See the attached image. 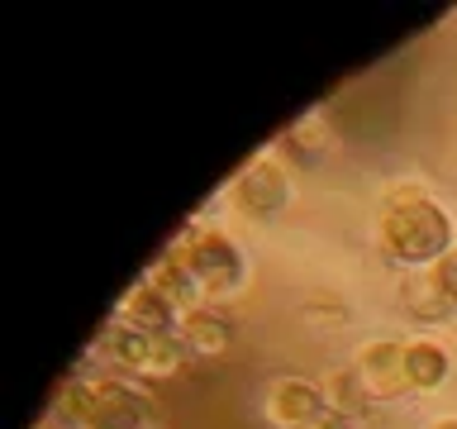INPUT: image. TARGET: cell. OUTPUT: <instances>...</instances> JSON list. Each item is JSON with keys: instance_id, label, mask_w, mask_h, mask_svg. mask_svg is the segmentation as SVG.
<instances>
[{"instance_id": "ba28073f", "label": "cell", "mask_w": 457, "mask_h": 429, "mask_svg": "<svg viewBox=\"0 0 457 429\" xmlns=\"http://www.w3.org/2000/svg\"><path fill=\"white\" fill-rule=\"evenodd\" d=\"M143 282H148L177 315H191V310H200V306H210L205 291H200V282L191 277V267H186L177 253H157L153 263L143 267Z\"/></svg>"}, {"instance_id": "8fae6325", "label": "cell", "mask_w": 457, "mask_h": 429, "mask_svg": "<svg viewBox=\"0 0 457 429\" xmlns=\"http://www.w3.org/2000/svg\"><path fill=\"white\" fill-rule=\"evenodd\" d=\"M405 367H410V386H414L420 396L438 391V386L453 377V358H448V349H443V343H434V339H410V343H405Z\"/></svg>"}, {"instance_id": "5b68a950", "label": "cell", "mask_w": 457, "mask_h": 429, "mask_svg": "<svg viewBox=\"0 0 457 429\" xmlns=\"http://www.w3.org/2000/svg\"><path fill=\"white\" fill-rule=\"evenodd\" d=\"M91 429H157L153 396L138 391L129 377L100 372L91 377Z\"/></svg>"}, {"instance_id": "6da1fadb", "label": "cell", "mask_w": 457, "mask_h": 429, "mask_svg": "<svg viewBox=\"0 0 457 429\" xmlns=\"http://www.w3.org/2000/svg\"><path fill=\"white\" fill-rule=\"evenodd\" d=\"M377 243L395 267H434L443 253L453 248V214L438 206L434 196L420 200H381L377 214Z\"/></svg>"}, {"instance_id": "9a60e30c", "label": "cell", "mask_w": 457, "mask_h": 429, "mask_svg": "<svg viewBox=\"0 0 457 429\" xmlns=\"http://www.w3.org/2000/svg\"><path fill=\"white\" fill-rule=\"evenodd\" d=\"M434 277H438V286H443V296H448V306L457 310V243L434 263Z\"/></svg>"}, {"instance_id": "277c9868", "label": "cell", "mask_w": 457, "mask_h": 429, "mask_svg": "<svg viewBox=\"0 0 457 429\" xmlns=\"http://www.w3.org/2000/svg\"><path fill=\"white\" fill-rule=\"evenodd\" d=\"M228 191H234V206L243 214H253V220H271V214H281L286 206H291V172H286V163L271 148L253 153L248 163L238 167V177L228 181Z\"/></svg>"}, {"instance_id": "3957f363", "label": "cell", "mask_w": 457, "mask_h": 429, "mask_svg": "<svg viewBox=\"0 0 457 429\" xmlns=\"http://www.w3.org/2000/svg\"><path fill=\"white\" fill-rule=\"evenodd\" d=\"M96 349H105L114 358V367L134 372V377H177L186 367V358H191L181 334H143V329H129L120 320L105 324Z\"/></svg>"}, {"instance_id": "7a4b0ae2", "label": "cell", "mask_w": 457, "mask_h": 429, "mask_svg": "<svg viewBox=\"0 0 457 429\" xmlns=\"http://www.w3.org/2000/svg\"><path fill=\"white\" fill-rule=\"evenodd\" d=\"M167 253H177L181 263L191 267V277L200 282L205 300H224L248 282V257H243L238 239L220 224H210V220H191L167 243Z\"/></svg>"}, {"instance_id": "5bb4252c", "label": "cell", "mask_w": 457, "mask_h": 429, "mask_svg": "<svg viewBox=\"0 0 457 429\" xmlns=\"http://www.w3.org/2000/svg\"><path fill=\"white\" fill-rule=\"evenodd\" d=\"M281 143H291L295 153H310V157H320V153H328V143H334V129H328V114L314 105V110H305L300 120L281 134Z\"/></svg>"}, {"instance_id": "2e32d148", "label": "cell", "mask_w": 457, "mask_h": 429, "mask_svg": "<svg viewBox=\"0 0 457 429\" xmlns=\"http://www.w3.org/2000/svg\"><path fill=\"white\" fill-rule=\"evenodd\" d=\"M428 429H457V415H448V420H434Z\"/></svg>"}, {"instance_id": "9c48e42d", "label": "cell", "mask_w": 457, "mask_h": 429, "mask_svg": "<svg viewBox=\"0 0 457 429\" xmlns=\"http://www.w3.org/2000/svg\"><path fill=\"white\" fill-rule=\"evenodd\" d=\"M114 320L129 324V329H143V334H177V329H181V315L171 310L167 300L157 296L143 277L120 296V306H114Z\"/></svg>"}, {"instance_id": "7c38bea8", "label": "cell", "mask_w": 457, "mask_h": 429, "mask_svg": "<svg viewBox=\"0 0 457 429\" xmlns=\"http://www.w3.org/2000/svg\"><path fill=\"white\" fill-rule=\"evenodd\" d=\"M400 306H405L410 315H420V320H448L453 306L448 296H443V286L434 277V267H414L400 277Z\"/></svg>"}, {"instance_id": "30bf717a", "label": "cell", "mask_w": 457, "mask_h": 429, "mask_svg": "<svg viewBox=\"0 0 457 429\" xmlns=\"http://www.w3.org/2000/svg\"><path fill=\"white\" fill-rule=\"evenodd\" d=\"M181 343L191 349V358H224L234 349V320L214 306H200L191 315H181Z\"/></svg>"}, {"instance_id": "4fadbf2b", "label": "cell", "mask_w": 457, "mask_h": 429, "mask_svg": "<svg viewBox=\"0 0 457 429\" xmlns=\"http://www.w3.org/2000/svg\"><path fill=\"white\" fill-rule=\"evenodd\" d=\"M324 400H328V410L348 415V420H362L367 406H371V391H367L362 372L348 363V367H334V372L324 377Z\"/></svg>"}, {"instance_id": "52a82bcc", "label": "cell", "mask_w": 457, "mask_h": 429, "mask_svg": "<svg viewBox=\"0 0 457 429\" xmlns=\"http://www.w3.org/2000/svg\"><path fill=\"white\" fill-rule=\"evenodd\" d=\"M353 367L362 372L371 400H400V396L414 391V386H410V367H405V343H400V339H371V343H362L357 358H353Z\"/></svg>"}, {"instance_id": "8992f818", "label": "cell", "mask_w": 457, "mask_h": 429, "mask_svg": "<svg viewBox=\"0 0 457 429\" xmlns=\"http://www.w3.org/2000/svg\"><path fill=\"white\" fill-rule=\"evenodd\" d=\"M324 410H328L324 386H314L305 377H277L262 391V415L277 429H314Z\"/></svg>"}]
</instances>
